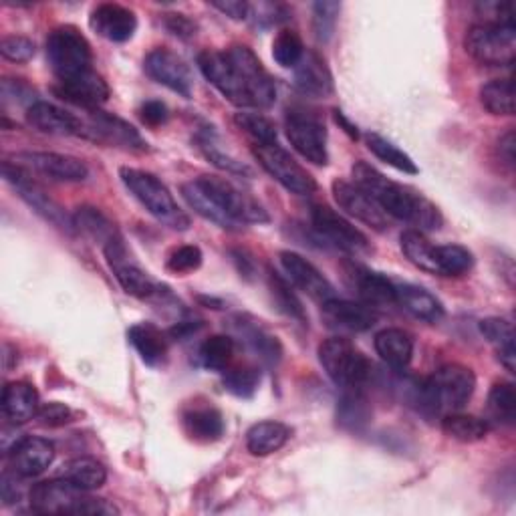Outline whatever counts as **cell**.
<instances>
[{"mask_svg": "<svg viewBox=\"0 0 516 516\" xmlns=\"http://www.w3.org/2000/svg\"><path fill=\"white\" fill-rule=\"evenodd\" d=\"M319 361L327 375L343 390L363 387L371 377V361L351 341L331 337L319 345Z\"/></svg>", "mask_w": 516, "mask_h": 516, "instance_id": "cell-6", "label": "cell"}, {"mask_svg": "<svg viewBox=\"0 0 516 516\" xmlns=\"http://www.w3.org/2000/svg\"><path fill=\"white\" fill-rule=\"evenodd\" d=\"M212 7L234 21H246L252 11L250 5L244 3V0H216V3H212Z\"/></svg>", "mask_w": 516, "mask_h": 516, "instance_id": "cell-57", "label": "cell"}, {"mask_svg": "<svg viewBox=\"0 0 516 516\" xmlns=\"http://www.w3.org/2000/svg\"><path fill=\"white\" fill-rule=\"evenodd\" d=\"M369 418H371V408L365 394L361 392V387H349V390H343V396L337 406L339 424L351 432H357L363 426H367Z\"/></svg>", "mask_w": 516, "mask_h": 516, "instance_id": "cell-40", "label": "cell"}, {"mask_svg": "<svg viewBox=\"0 0 516 516\" xmlns=\"http://www.w3.org/2000/svg\"><path fill=\"white\" fill-rule=\"evenodd\" d=\"M402 250L406 254L408 261L418 267L424 273L438 275V265H436V244H432L424 232L420 230H406L400 238Z\"/></svg>", "mask_w": 516, "mask_h": 516, "instance_id": "cell-39", "label": "cell"}, {"mask_svg": "<svg viewBox=\"0 0 516 516\" xmlns=\"http://www.w3.org/2000/svg\"><path fill=\"white\" fill-rule=\"evenodd\" d=\"M367 148H369V152H371L377 160L385 162L387 166L396 168L398 172L412 174V176L418 174L416 162H414L404 150H400V148H398L396 144H392L390 140L381 138L379 134H369V136H367Z\"/></svg>", "mask_w": 516, "mask_h": 516, "instance_id": "cell-44", "label": "cell"}, {"mask_svg": "<svg viewBox=\"0 0 516 516\" xmlns=\"http://www.w3.org/2000/svg\"><path fill=\"white\" fill-rule=\"evenodd\" d=\"M351 174L353 184L367 192L387 216L408 222L410 226H414L412 230L420 232H432L442 228L444 218L438 206L414 188L385 178L381 172L365 162H357Z\"/></svg>", "mask_w": 516, "mask_h": 516, "instance_id": "cell-1", "label": "cell"}, {"mask_svg": "<svg viewBox=\"0 0 516 516\" xmlns=\"http://www.w3.org/2000/svg\"><path fill=\"white\" fill-rule=\"evenodd\" d=\"M351 287L361 299V303L369 307H381V305H396V283H392L387 277L353 267L351 271Z\"/></svg>", "mask_w": 516, "mask_h": 516, "instance_id": "cell-28", "label": "cell"}, {"mask_svg": "<svg viewBox=\"0 0 516 516\" xmlns=\"http://www.w3.org/2000/svg\"><path fill=\"white\" fill-rule=\"evenodd\" d=\"M37 422L43 428H61V426H67L73 422V410L65 404L51 402V404H45L39 408Z\"/></svg>", "mask_w": 516, "mask_h": 516, "instance_id": "cell-55", "label": "cell"}, {"mask_svg": "<svg viewBox=\"0 0 516 516\" xmlns=\"http://www.w3.org/2000/svg\"><path fill=\"white\" fill-rule=\"evenodd\" d=\"M144 67H146V73L160 85L168 87L170 91L186 99L192 97V91H194L192 71L178 53L166 47H158L146 57Z\"/></svg>", "mask_w": 516, "mask_h": 516, "instance_id": "cell-18", "label": "cell"}, {"mask_svg": "<svg viewBox=\"0 0 516 516\" xmlns=\"http://www.w3.org/2000/svg\"><path fill=\"white\" fill-rule=\"evenodd\" d=\"M498 154H500V162L512 170L514 168V132H506L500 142H498Z\"/></svg>", "mask_w": 516, "mask_h": 516, "instance_id": "cell-60", "label": "cell"}, {"mask_svg": "<svg viewBox=\"0 0 516 516\" xmlns=\"http://www.w3.org/2000/svg\"><path fill=\"white\" fill-rule=\"evenodd\" d=\"M31 508L39 514H91L109 516L119 514V510L103 498L91 496L87 490L77 488L65 478L45 480L31 488L29 492Z\"/></svg>", "mask_w": 516, "mask_h": 516, "instance_id": "cell-2", "label": "cell"}, {"mask_svg": "<svg viewBox=\"0 0 516 516\" xmlns=\"http://www.w3.org/2000/svg\"><path fill=\"white\" fill-rule=\"evenodd\" d=\"M103 254L111 273L115 275L117 283L127 295L146 301L160 293V287L156 285V281L144 269H140V265L132 261V254H129L121 236L111 238L103 246Z\"/></svg>", "mask_w": 516, "mask_h": 516, "instance_id": "cell-12", "label": "cell"}, {"mask_svg": "<svg viewBox=\"0 0 516 516\" xmlns=\"http://www.w3.org/2000/svg\"><path fill=\"white\" fill-rule=\"evenodd\" d=\"M335 119H337V123H341L343 125V129H345V132L353 138V140H357L359 138V132H357V127L341 113V111H335Z\"/></svg>", "mask_w": 516, "mask_h": 516, "instance_id": "cell-61", "label": "cell"}, {"mask_svg": "<svg viewBox=\"0 0 516 516\" xmlns=\"http://www.w3.org/2000/svg\"><path fill=\"white\" fill-rule=\"evenodd\" d=\"M375 351L392 369H406L414 355V339L404 329H383L375 335Z\"/></svg>", "mask_w": 516, "mask_h": 516, "instance_id": "cell-29", "label": "cell"}, {"mask_svg": "<svg viewBox=\"0 0 516 516\" xmlns=\"http://www.w3.org/2000/svg\"><path fill=\"white\" fill-rule=\"evenodd\" d=\"M198 184L206 194L242 228L244 224H265L269 222L267 210L254 198L238 190L232 182L220 176H200Z\"/></svg>", "mask_w": 516, "mask_h": 516, "instance_id": "cell-10", "label": "cell"}, {"mask_svg": "<svg viewBox=\"0 0 516 516\" xmlns=\"http://www.w3.org/2000/svg\"><path fill=\"white\" fill-rule=\"evenodd\" d=\"M236 331L246 343V347L256 353V357L267 365H277L283 357V347L275 335H271L265 327H261L254 321L238 319L236 321Z\"/></svg>", "mask_w": 516, "mask_h": 516, "instance_id": "cell-32", "label": "cell"}, {"mask_svg": "<svg viewBox=\"0 0 516 516\" xmlns=\"http://www.w3.org/2000/svg\"><path fill=\"white\" fill-rule=\"evenodd\" d=\"M35 51H37L35 43L21 35H11L0 41V53H3V57L13 63L31 61L35 57Z\"/></svg>", "mask_w": 516, "mask_h": 516, "instance_id": "cell-54", "label": "cell"}, {"mask_svg": "<svg viewBox=\"0 0 516 516\" xmlns=\"http://www.w3.org/2000/svg\"><path fill=\"white\" fill-rule=\"evenodd\" d=\"M3 176L9 184L15 186V190L19 192V196L33 208L37 210L45 220H49L51 224L63 228V230H75L73 228V218H69L65 214V210L41 188V184H37L33 180V176L29 174V170L17 166L15 162H5L3 164Z\"/></svg>", "mask_w": 516, "mask_h": 516, "instance_id": "cell-14", "label": "cell"}, {"mask_svg": "<svg viewBox=\"0 0 516 516\" xmlns=\"http://www.w3.org/2000/svg\"><path fill=\"white\" fill-rule=\"evenodd\" d=\"M224 55L230 61V65L238 71V75L242 77V81L250 93L252 107H256V109L271 107L277 99V87H275V81L269 75V71L263 67L261 59L252 53V49H248L246 45H234V47L226 49Z\"/></svg>", "mask_w": 516, "mask_h": 516, "instance_id": "cell-13", "label": "cell"}, {"mask_svg": "<svg viewBox=\"0 0 516 516\" xmlns=\"http://www.w3.org/2000/svg\"><path fill=\"white\" fill-rule=\"evenodd\" d=\"M442 430L456 442L476 444L482 442L490 432V422L484 418H476L470 414L454 412L442 418Z\"/></svg>", "mask_w": 516, "mask_h": 516, "instance_id": "cell-37", "label": "cell"}, {"mask_svg": "<svg viewBox=\"0 0 516 516\" xmlns=\"http://www.w3.org/2000/svg\"><path fill=\"white\" fill-rule=\"evenodd\" d=\"M476 390V375L466 365H444L422 385V404L438 416L462 412Z\"/></svg>", "mask_w": 516, "mask_h": 516, "instance_id": "cell-4", "label": "cell"}, {"mask_svg": "<svg viewBox=\"0 0 516 516\" xmlns=\"http://www.w3.org/2000/svg\"><path fill=\"white\" fill-rule=\"evenodd\" d=\"M53 91L59 99H63L75 107H81L85 111L99 109L109 99V87H107L105 79L95 71H89L71 81H59L53 87Z\"/></svg>", "mask_w": 516, "mask_h": 516, "instance_id": "cell-24", "label": "cell"}, {"mask_svg": "<svg viewBox=\"0 0 516 516\" xmlns=\"http://www.w3.org/2000/svg\"><path fill=\"white\" fill-rule=\"evenodd\" d=\"M341 5L339 3H315L313 5V33L319 43H327L337 25Z\"/></svg>", "mask_w": 516, "mask_h": 516, "instance_id": "cell-52", "label": "cell"}, {"mask_svg": "<svg viewBox=\"0 0 516 516\" xmlns=\"http://www.w3.org/2000/svg\"><path fill=\"white\" fill-rule=\"evenodd\" d=\"M234 123L238 125L240 132H244L250 138L252 146H263V144H275L277 142V127L263 113L240 111V113L234 115Z\"/></svg>", "mask_w": 516, "mask_h": 516, "instance_id": "cell-46", "label": "cell"}, {"mask_svg": "<svg viewBox=\"0 0 516 516\" xmlns=\"http://www.w3.org/2000/svg\"><path fill=\"white\" fill-rule=\"evenodd\" d=\"M480 333L488 343L496 347L498 361L506 367L508 373L516 369V349H514V327L510 321L500 317H488L480 321Z\"/></svg>", "mask_w": 516, "mask_h": 516, "instance_id": "cell-34", "label": "cell"}, {"mask_svg": "<svg viewBox=\"0 0 516 516\" xmlns=\"http://www.w3.org/2000/svg\"><path fill=\"white\" fill-rule=\"evenodd\" d=\"M311 224L315 234L327 244L345 252H367V236L355 228L347 218L325 204H315L311 208Z\"/></svg>", "mask_w": 516, "mask_h": 516, "instance_id": "cell-15", "label": "cell"}, {"mask_svg": "<svg viewBox=\"0 0 516 516\" xmlns=\"http://www.w3.org/2000/svg\"><path fill=\"white\" fill-rule=\"evenodd\" d=\"M396 305L426 323H438L444 317V305L440 299L418 285H396Z\"/></svg>", "mask_w": 516, "mask_h": 516, "instance_id": "cell-30", "label": "cell"}, {"mask_svg": "<svg viewBox=\"0 0 516 516\" xmlns=\"http://www.w3.org/2000/svg\"><path fill=\"white\" fill-rule=\"evenodd\" d=\"M258 383H261V371L254 365H238L224 371V390L236 398H252Z\"/></svg>", "mask_w": 516, "mask_h": 516, "instance_id": "cell-48", "label": "cell"}, {"mask_svg": "<svg viewBox=\"0 0 516 516\" xmlns=\"http://www.w3.org/2000/svg\"><path fill=\"white\" fill-rule=\"evenodd\" d=\"M438 277H462L474 265V256L468 248L460 244L436 246Z\"/></svg>", "mask_w": 516, "mask_h": 516, "instance_id": "cell-45", "label": "cell"}, {"mask_svg": "<svg viewBox=\"0 0 516 516\" xmlns=\"http://www.w3.org/2000/svg\"><path fill=\"white\" fill-rule=\"evenodd\" d=\"M27 121L49 136H61V138H81L83 136V117L73 115L71 111H65L53 103L37 101L29 105L27 109Z\"/></svg>", "mask_w": 516, "mask_h": 516, "instance_id": "cell-22", "label": "cell"}, {"mask_svg": "<svg viewBox=\"0 0 516 516\" xmlns=\"http://www.w3.org/2000/svg\"><path fill=\"white\" fill-rule=\"evenodd\" d=\"M73 218V228L83 234L85 238L93 240V242H101L103 246L119 236L113 222L97 208H91V206H81L77 208V212L71 216Z\"/></svg>", "mask_w": 516, "mask_h": 516, "instance_id": "cell-38", "label": "cell"}, {"mask_svg": "<svg viewBox=\"0 0 516 516\" xmlns=\"http://www.w3.org/2000/svg\"><path fill=\"white\" fill-rule=\"evenodd\" d=\"M488 418L498 426H512L516 420V390L508 381H498L488 394Z\"/></svg>", "mask_w": 516, "mask_h": 516, "instance_id": "cell-42", "label": "cell"}, {"mask_svg": "<svg viewBox=\"0 0 516 516\" xmlns=\"http://www.w3.org/2000/svg\"><path fill=\"white\" fill-rule=\"evenodd\" d=\"M285 132L291 146L311 164L327 166V129L321 117L307 109H289L285 117Z\"/></svg>", "mask_w": 516, "mask_h": 516, "instance_id": "cell-9", "label": "cell"}, {"mask_svg": "<svg viewBox=\"0 0 516 516\" xmlns=\"http://www.w3.org/2000/svg\"><path fill=\"white\" fill-rule=\"evenodd\" d=\"M331 192L341 210H345L349 216L357 218L359 222L367 224L369 228L383 232L387 230V226H390V216H387L381 210V206L357 184L347 180H335L331 186Z\"/></svg>", "mask_w": 516, "mask_h": 516, "instance_id": "cell-19", "label": "cell"}, {"mask_svg": "<svg viewBox=\"0 0 516 516\" xmlns=\"http://www.w3.org/2000/svg\"><path fill=\"white\" fill-rule=\"evenodd\" d=\"M466 51L472 59L490 67H506L516 57V29L514 25L480 23L466 33Z\"/></svg>", "mask_w": 516, "mask_h": 516, "instance_id": "cell-7", "label": "cell"}, {"mask_svg": "<svg viewBox=\"0 0 516 516\" xmlns=\"http://www.w3.org/2000/svg\"><path fill=\"white\" fill-rule=\"evenodd\" d=\"M166 29L180 37V39H190L196 35V25L186 17V15H166Z\"/></svg>", "mask_w": 516, "mask_h": 516, "instance_id": "cell-59", "label": "cell"}, {"mask_svg": "<svg viewBox=\"0 0 516 516\" xmlns=\"http://www.w3.org/2000/svg\"><path fill=\"white\" fill-rule=\"evenodd\" d=\"M198 144H200L202 154H204L216 168H220V170H224V172H228V174H234V176H242V178H250V176H252V170H250L248 166H244V164L238 162L234 156H230V154H226L224 150H220V148L216 146V142L210 140V136L200 138Z\"/></svg>", "mask_w": 516, "mask_h": 516, "instance_id": "cell-51", "label": "cell"}, {"mask_svg": "<svg viewBox=\"0 0 516 516\" xmlns=\"http://www.w3.org/2000/svg\"><path fill=\"white\" fill-rule=\"evenodd\" d=\"M47 59L59 81H71L93 71L91 45L75 27H57L47 39Z\"/></svg>", "mask_w": 516, "mask_h": 516, "instance_id": "cell-5", "label": "cell"}, {"mask_svg": "<svg viewBox=\"0 0 516 516\" xmlns=\"http://www.w3.org/2000/svg\"><path fill=\"white\" fill-rule=\"evenodd\" d=\"M291 438V428L283 422H258L246 432V448L252 456H271L279 452Z\"/></svg>", "mask_w": 516, "mask_h": 516, "instance_id": "cell-31", "label": "cell"}, {"mask_svg": "<svg viewBox=\"0 0 516 516\" xmlns=\"http://www.w3.org/2000/svg\"><path fill=\"white\" fill-rule=\"evenodd\" d=\"M476 9H478L480 17H484V23L514 25V5L512 3H498V0H490V3H480Z\"/></svg>", "mask_w": 516, "mask_h": 516, "instance_id": "cell-56", "label": "cell"}, {"mask_svg": "<svg viewBox=\"0 0 516 516\" xmlns=\"http://www.w3.org/2000/svg\"><path fill=\"white\" fill-rule=\"evenodd\" d=\"M269 283H271V293H273V299H275L277 307H279L285 315H289V317H293V319L305 323V321H307V315H305L303 303L299 301V297H297V295L293 293V289H291V281L285 279V277H281L279 273H273V271H271Z\"/></svg>", "mask_w": 516, "mask_h": 516, "instance_id": "cell-50", "label": "cell"}, {"mask_svg": "<svg viewBox=\"0 0 516 516\" xmlns=\"http://www.w3.org/2000/svg\"><path fill=\"white\" fill-rule=\"evenodd\" d=\"M184 428L196 442H216L224 436V418L212 406L192 408L184 414Z\"/></svg>", "mask_w": 516, "mask_h": 516, "instance_id": "cell-36", "label": "cell"}, {"mask_svg": "<svg viewBox=\"0 0 516 516\" xmlns=\"http://www.w3.org/2000/svg\"><path fill=\"white\" fill-rule=\"evenodd\" d=\"M480 103L492 115H514L512 79H494L480 89Z\"/></svg>", "mask_w": 516, "mask_h": 516, "instance_id": "cell-43", "label": "cell"}, {"mask_svg": "<svg viewBox=\"0 0 516 516\" xmlns=\"http://www.w3.org/2000/svg\"><path fill=\"white\" fill-rule=\"evenodd\" d=\"M325 319L331 323V327L345 329L351 333H363L369 331L377 323V313L373 307L365 303H353V301H341L331 299L321 305Z\"/></svg>", "mask_w": 516, "mask_h": 516, "instance_id": "cell-25", "label": "cell"}, {"mask_svg": "<svg viewBox=\"0 0 516 516\" xmlns=\"http://www.w3.org/2000/svg\"><path fill=\"white\" fill-rule=\"evenodd\" d=\"M182 196L188 202V206L204 220H208L224 230H240V226L206 194V190L198 184V180L182 184Z\"/></svg>", "mask_w": 516, "mask_h": 516, "instance_id": "cell-35", "label": "cell"}, {"mask_svg": "<svg viewBox=\"0 0 516 516\" xmlns=\"http://www.w3.org/2000/svg\"><path fill=\"white\" fill-rule=\"evenodd\" d=\"M303 55H305V45L299 33L291 29H283L273 43V59L285 69H295L301 63Z\"/></svg>", "mask_w": 516, "mask_h": 516, "instance_id": "cell-49", "label": "cell"}, {"mask_svg": "<svg viewBox=\"0 0 516 516\" xmlns=\"http://www.w3.org/2000/svg\"><path fill=\"white\" fill-rule=\"evenodd\" d=\"M281 265L287 273V279L299 287L305 295H309L313 301L317 303H327L331 299H335V289L333 285L327 281V277L313 265L309 263L305 256L291 252V250H283L281 252Z\"/></svg>", "mask_w": 516, "mask_h": 516, "instance_id": "cell-20", "label": "cell"}, {"mask_svg": "<svg viewBox=\"0 0 516 516\" xmlns=\"http://www.w3.org/2000/svg\"><path fill=\"white\" fill-rule=\"evenodd\" d=\"M234 339L228 335H212L200 347V361L210 371H226L234 359Z\"/></svg>", "mask_w": 516, "mask_h": 516, "instance_id": "cell-47", "label": "cell"}, {"mask_svg": "<svg viewBox=\"0 0 516 516\" xmlns=\"http://www.w3.org/2000/svg\"><path fill=\"white\" fill-rule=\"evenodd\" d=\"M202 250L194 244H184V246H178L170 252L168 261H166V267L168 271L176 273V275H186V273H194L200 269L202 265Z\"/></svg>", "mask_w": 516, "mask_h": 516, "instance_id": "cell-53", "label": "cell"}, {"mask_svg": "<svg viewBox=\"0 0 516 516\" xmlns=\"http://www.w3.org/2000/svg\"><path fill=\"white\" fill-rule=\"evenodd\" d=\"M198 67L202 75L236 107H252L250 93L238 75V71L230 65L224 53L220 51H202L198 55Z\"/></svg>", "mask_w": 516, "mask_h": 516, "instance_id": "cell-16", "label": "cell"}, {"mask_svg": "<svg viewBox=\"0 0 516 516\" xmlns=\"http://www.w3.org/2000/svg\"><path fill=\"white\" fill-rule=\"evenodd\" d=\"M89 25L99 37L111 43H125L134 37L138 29V19L134 11H129L121 5L103 3L91 11Z\"/></svg>", "mask_w": 516, "mask_h": 516, "instance_id": "cell-23", "label": "cell"}, {"mask_svg": "<svg viewBox=\"0 0 516 516\" xmlns=\"http://www.w3.org/2000/svg\"><path fill=\"white\" fill-rule=\"evenodd\" d=\"M61 478L69 480L71 484H75L81 490L93 492L105 484L107 470L101 462H97L93 458H75L69 464H65Z\"/></svg>", "mask_w": 516, "mask_h": 516, "instance_id": "cell-41", "label": "cell"}, {"mask_svg": "<svg viewBox=\"0 0 516 516\" xmlns=\"http://www.w3.org/2000/svg\"><path fill=\"white\" fill-rule=\"evenodd\" d=\"M140 117H142L144 123H148L152 127H158V125L168 121L170 113H168L166 103H162V101H146L142 105V109H140Z\"/></svg>", "mask_w": 516, "mask_h": 516, "instance_id": "cell-58", "label": "cell"}, {"mask_svg": "<svg viewBox=\"0 0 516 516\" xmlns=\"http://www.w3.org/2000/svg\"><path fill=\"white\" fill-rule=\"evenodd\" d=\"M119 178L123 186L129 190V194H132L158 222L174 230L190 228V216L178 206L176 198L158 176L138 168H121Z\"/></svg>", "mask_w": 516, "mask_h": 516, "instance_id": "cell-3", "label": "cell"}, {"mask_svg": "<svg viewBox=\"0 0 516 516\" xmlns=\"http://www.w3.org/2000/svg\"><path fill=\"white\" fill-rule=\"evenodd\" d=\"M295 85L309 97L325 99L333 93V75L317 51L305 53L301 63L295 67Z\"/></svg>", "mask_w": 516, "mask_h": 516, "instance_id": "cell-26", "label": "cell"}, {"mask_svg": "<svg viewBox=\"0 0 516 516\" xmlns=\"http://www.w3.org/2000/svg\"><path fill=\"white\" fill-rule=\"evenodd\" d=\"M83 140L95 144H107L115 148H123L129 152H146L148 144L138 134V129L123 121L117 115L105 113L101 109L85 111L83 117Z\"/></svg>", "mask_w": 516, "mask_h": 516, "instance_id": "cell-11", "label": "cell"}, {"mask_svg": "<svg viewBox=\"0 0 516 516\" xmlns=\"http://www.w3.org/2000/svg\"><path fill=\"white\" fill-rule=\"evenodd\" d=\"M3 414L13 424H25L33 418H37V412L41 408L39 392L27 381H11L3 390Z\"/></svg>", "mask_w": 516, "mask_h": 516, "instance_id": "cell-27", "label": "cell"}, {"mask_svg": "<svg viewBox=\"0 0 516 516\" xmlns=\"http://www.w3.org/2000/svg\"><path fill=\"white\" fill-rule=\"evenodd\" d=\"M252 154L263 170L291 194L311 196L317 192L315 178L279 142L252 146Z\"/></svg>", "mask_w": 516, "mask_h": 516, "instance_id": "cell-8", "label": "cell"}, {"mask_svg": "<svg viewBox=\"0 0 516 516\" xmlns=\"http://www.w3.org/2000/svg\"><path fill=\"white\" fill-rule=\"evenodd\" d=\"M15 164L33 170L55 182H85L89 178V168L73 156L55 152H23L13 156Z\"/></svg>", "mask_w": 516, "mask_h": 516, "instance_id": "cell-17", "label": "cell"}, {"mask_svg": "<svg viewBox=\"0 0 516 516\" xmlns=\"http://www.w3.org/2000/svg\"><path fill=\"white\" fill-rule=\"evenodd\" d=\"M55 460V446L37 436L21 438L13 450L9 452V464L13 474L19 478H35L41 476Z\"/></svg>", "mask_w": 516, "mask_h": 516, "instance_id": "cell-21", "label": "cell"}, {"mask_svg": "<svg viewBox=\"0 0 516 516\" xmlns=\"http://www.w3.org/2000/svg\"><path fill=\"white\" fill-rule=\"evenodd\" d=\"M127 339L140 353L144 363H148L152 367L164 363V359L168 355V339L156 325H152V323L134 325L127 331Z\"/></svg>", "mask_w": 516, "mask_h": 516, "instance_id": "cell-33", "label": "cell"}]
</instances>
